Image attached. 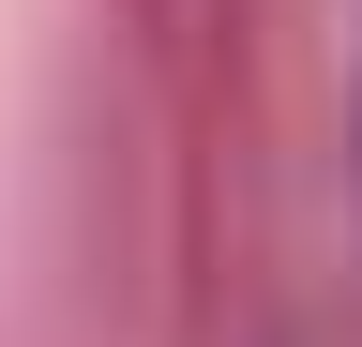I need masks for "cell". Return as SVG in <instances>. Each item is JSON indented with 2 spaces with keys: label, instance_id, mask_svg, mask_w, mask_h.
<instances>
[]
</instances>
